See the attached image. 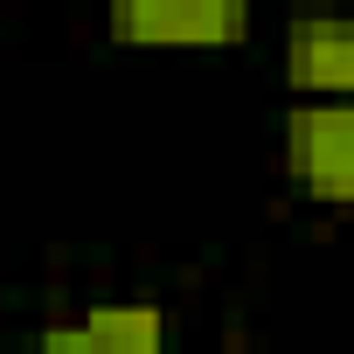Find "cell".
Returning a JSON list of instances; mask_svg holds the SVG:
<instances>
[{
  "mask_svg": "<svg viewBox=\"0 0 354 354\" xmlns=\"http://www.w3.org/2000/svg\"><path fill=\"white\" fill-rule=\"evenodd\" d=\"M285 181L354 223V97H292L278 125Z\"/></svg>",
  "mask_w": 354,
  "mask_h": 354,
  "instance_id": "6da1fadb",
  "label": "cell"
},
{
  "mask_svg": "<svg viewBox=\"0 0 354 354\" xmlns=\"http://www.w3.org/2000/svg\"><path fill=\"white\" fill-rule=\"evenodd\" d=\"M118 49H236L250 35V0H104Z\"/></svg>",
  "mask_w": 354,
  "mask_h": 354,
  "instance_id": "7a4b0ae2",
  "label": "cell"
},
{
  "mask_svg": "<svg viewBox=\"0 0 354 354\" xmlns=\"http://www.w3.org/2000/svg\"><path fill=\"white\" fill-rule=\"evenodd\" d=\"M278 70L292 97H354V15L292 8L278 35Z\"/></svg>",
  "mask_w": 354,
  "mask_h": 354,
  "instance_id": "3957f363",
  "label": "cell"
},
{
  "mask_svg": "<svg viewBox=\"0 0 354 354\" xmlns=\"http://www.w3.org/2000/svg\"><path fill=\"white\" fill-rule=\"evenodd\" d=\"M42 347H91V354H160L174 340V319L160 299H104L84 319H49L35 326Z\"/></svg>",
  "mask_w": 354,
  "mask_h": 354,
  "instance_id": "277c9868",
  "label": "cell"
}]
</instances>
